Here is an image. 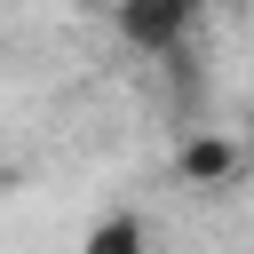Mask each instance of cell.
<instances>
[{"instance_id": "obj_1", "label": "cell", "mask_w": 254, "mask_h": 254, "mask_svg": "<svg viewBox=\"0 0 254 254\" xmlns=\"http://www.w3.org/2000/svg\"><path fill=\"white\" fill-rule=\"evenodd\" d=\"M103 8H111L119 40L143 48V56H175L198 32V16H206V0H103Z\"/></svg>"}, {"instance_id": "obj_2", "label": "cell", "mask_w": 254, "mask_h": 254, "mask_svg": "<svg viewBox=\"0 0 254 254\" xmlns=\"http://www.w3.org/2000/svg\"><path fill=\"white\" fill-rule=\"evenodd\" d=\"M79 254H151V230H143V214H103L79 238Z\"/></svg>"}, {"instance_id": "obj_3", "label": "cell", "mask_w": 254, "mask_h": 254, "mask_svg": "<svg viewBox=\"0 0 254 254\" xmlns=\"http://www.w3.org/2000/svg\"><path fill=\"white\" fill-rule=\"evenodd\" d=\"M222 167H230V143H190L183 151V175H198V183H214Z\"/></svg>"}, {"instance_id": "obj_4", "label": "cell", "mask_w": 254, "mask_h": 254, "mask_svg": "<svg viewBox=\"0 0 254 254\" xmlns=\"http://www.w3.org/2000/svg\"><path fill=\"white\" fill-rule=\"evenodd\" d=\"M238 8H254V0H238Z\"/></svg>"}]
</instances>
